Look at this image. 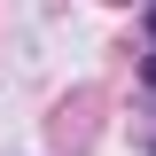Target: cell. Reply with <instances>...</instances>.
I'll return each mask as SVG.
<instances>
[{
  "mask_svg": "<svg viewBox=\"0 0 156 156\" xmlns=\"http://www.w3.org/2000/svg\"><path fill=\"white\" fill-rule=\"evenodd\" d=\"M148 31H156V0H148ZM148 86H156V47H148Z\"/></svg>",
  "mask_w": 156,
  "mask_h": 156,
  "instance_id": "6da1fadb",
  "label": "cell"
}]
</instances>
